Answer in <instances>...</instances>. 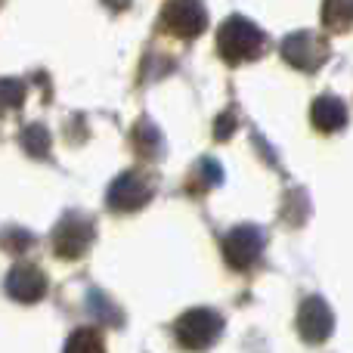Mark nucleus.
Here are the masks:
<instances>
[{
	"label": "nucleus",
	"instance_id": "obj_1",
	"mask_svg": "<svg viewBox=\"0 0 353 353\" xmlns=\"http://www.w3.org/2000/svg\"><path fill=\"white\" fill-rule=\"evenodd\" d=\"M267 47V37L254 22L242 16H230L217 28V53L226 65H242V62H254Z\"/></svg>",
	"mask_w": 353,
	"mask_h": 353
},
{
	"label": "nucleus",
	"instance_id": "obj_2",
	"mask_svg": "<svg viewBox=\"0 0 353 353\" xmlns=\"http://www.w3.org/2000/svg\"><path fill=\"white\" fill-rule=\"evenodd\" d=\"M159 28L180 41H192L208 28V12L199 0H168L161 6Z\"/></svg>",
	"mask_w": 353,
	"mask_h": 353
},
{
	"label": "nucleus",
	"instance_id": "obj_3",
	"mask_svg": "<svg viewBox=\"0 0 353 353\" xmlns=\"http://www.w3.org/2000/svg\"><path fill=\"white\" fill-rule=\"evenodd\" d=\"M223 332V319L217 316L214 310H186L174 325V335L180 341V347L186 350H205L217 341V335Z\"/></svg>",
	"mask_w": 353,
	"mask_h": 353
},
{
	"label": "nucleus",
	"instance_id": "obj_4",
	"mask_svg": "<svg viewBox=\"0 0 353 353\" xmlns=\"http://www.w3.org/2000/svg\"><path fill=\"white\" fill-rule=\"evenodd\" d=\"M93 242V220L84 214H65L53 230V251L62 261H78Z\"/></svg>",
	"mask_w": 353,
	"mask_h": 353
},
{
	"label": "nucleus",
	"instance_id": "obj_5",
	"mask_svg": "<svg viewBox=\"0 0 353 353\" xmlns=\"http://www.w3.org/2000/svg\"><path fill=\"white\" fill-rule=\"evenodd\" d=\"M282 59L298 72H316L329 59V43L313 31H294L282 41Z\"/></svg>",
	"mask_w": 353,
	"mask_h": 353
},
{
	"label": "nucleus",
	"instance_id": "obj_6",
	"mask_svg": "<svg viewBox=\"0 0 353 353\" xmlns=\"http://www.w3.org/2000/svg\"><path fill=\"white\" fill-rule=\"evenodd\" d=\"M149 199H152V183L143 174L128 171L109 186V199L105 201H109V208L118 214H134V211H140L143 205H149Z\"/></svg>",
	"mask_w": 353,
	"mask_h": 353
},
{
	"label": "nucleus",
	"instance_id": "obj_7",
	"mask_svg": "<svg viewBox=\"0 0 353 353\" xmlns=\"http://www.w3.org/2000/svg\"><path fill=\"white\" fill-rule=\"evenodd\" d=\"M263 251V232L257 226H236L223 239V257L232 270H248Z\"/></svg>",
	"mask_w": 353,
	"mask_h": 353
},
{
	"label": "nucleus",
	"instance_id": "obj_8",
	"mask_svg": "<svg viewBox=\"0 0 353 353\" xmlns=\"http://www.w3.org/2000/svg\"><path fill=\"white\" fill-rule=\"evenodd\" d=\"M6 294L12 301H22V304H34L47 294V276L34 263H16L6 276Z\"/></svg>",
	"mask_w": 353,
	"mask_h": 353
},
{
	"label": "nucleus",
	"instance_id": "obj_9",
	"mask_svg": "<svg viewBox=\"0 0 353 353\" xmlns=\"http://www.w3.org/2000/svg\"><path fill=\"white\" fill-rule=\"evenodd\" d=\"M298 329H301V335H304L307 341H323V338H329V332H332L329 307H325L319 298L304 301L301 316H298Z\"/></svg>",
	"mask_w": 353,
	"mask_h": 353
},
{
	"label": "nucleus",
	"instance_id": "obj_10",
	"mask_svg": "<svg viewBox=\"0 0 353 353\" xmlns=\"http://www.w3.org/2000/svg\"><path fill=\"white\" fill-rule=\"evenodd\" d=\"M313 118V128L323 130V134H335L347 124V105L341 103L338 97H319L310 109Z\"/></svg>",
	"mask_w": 353,
	"mask_h": 353
},
{
	"label": "nucleus",
	"instance_id": "obj_11",
	"mask_svg": "<svg viewBox=\"0 0 353 353\" xmlns=\"http://www.w3.org/2000/svg\"><path fill=\"white\" fill-rule=\"evenodd\" d=\"M161 134H159V128H155L149 118H140L137 121V128H134V149L140 152V159H146V161H155L161 155Z\"/></svg>",
	"mask_w": 353,
	"mask_h": 353
},
{
	"label": "nucleus",
	"instance_id": "obj_12",
	"mask_svg": "<svg viewBox=\"0 0 353 353\" xmlns=\"http://www.w3.org/2000/svg\"><path fill=\"white\" fill-rule=\"evenodd\" d=\"M223 180V171H220V165L214 159H201L199 165L192 168V176L186 180V189L189 192H195V195H201V192H208L211 186H217V183Z\"/></svg>",
	"mask_w": 353,
	"mask_h": 353
},
{
	"label": "nucleus",
	"instance_id": "obj_13",
	"mask_svg": "<svg viewBox=\"0 0 353 353\" xmlns=\"http://www.w3.org/2000/svg\"><path fill=\"white\" fill-rule=\"evenodd\" d=\"M323 25L329 31H347L353 25V0H325Z\"/></svg>",
	"mask_w": 353,
	"mask_h": 353
},
{
	"label": "nucleus",
	"instance_id": "obj_14",
	"mask_svg": "<svg viewBox=\"0 0 353 353\" xmlns=\"http://www.w3.org/2000/svg\"><path fill=\"white\" fill-rule=\"evenodd\" d=\"M87 310H90V316H97L99 323H105V325H121V310H118L103 292H97V288L87 292Z\"/></svg>",
	"mask_w": 353,
	"mask_h": 353
},
{
	"label": "nucleus",
	"instance_id": "obj_15",
	"mask_svg": "<svg viewBox=\"0 0 353 353\" xmlns=\"http://www.w3.org/2000/svg\"><path fill=\"white\" fill-rule=\"evenodd\" d=\"M19 143H22V149L31 159H47L50 155V134L41 124H28V128L22 130V137H19Z\"/></svg>",
	"mask_w": 353,
	"mask_h": 353
},
{
	"label": "nucleus",
	"instance_id": "obj_16",
	"mask_svg": "<svg viewBox=\"0 0 353 353\" xmlns=\"http://www.w3.org/2000/svg\"><path fill=\"white\" fill-rule=\"evenodd\" d=\"M62 353H105V344L97 329H78V332H72V338L65 341V350Z\"/></svg>",
	"mask_w": 353,
	"mask_h": 353
},
{
	"label": "nucleus",
	"instance_id": "obj_17",
	"mask_svg": "<svg viewBox=\"0 0 353 353\" xmlns=\"http://www.w3.org/2000/svg\"><path fill=\"white\" fill-rule=\"evenodd\" d=\"M25 103V84L19 78H0V115Z\"/></svg>",
	"mask_w": 353,
	"mask_h": 353
},
{
	"label": "nucleus",
	"instance_id": "obj_18",
	"mask_svg": "<svg viewBox=\"0 0 353 353\" xmlns=\"http://www.w3.org/2000/svg\"><path fill=\"white\" fill-rule=\"evenodd\" d=\"M31 242H34V236L19 230V226H10V230L0 232V248H6V251H25V248H31Z\"/></svg>",
	"mask_w": 353,
	"mask_h": 353
},
{
	"label": "nucleus",
	"instance_id": "obj_19",
	"mask_svg": "<svg viewBox=\"0 0 353 353\" xmlns=\"http://www.w3.org/2000/svg\"><path fill=\"white\" fill-rule=\"evenodd\" d=\"M230 130H232V115H223L217 121V130H214V134H217L220 140H226V137H230Z\"/></svg>",
	"mask_w": 353,
	"mask_h": 353
},
{
	"label": "nucleus",
	"instance_id": "obj_20",
	"mask_svg": "<svg viewBox=\"0 0 353 353\" xmlns=\"http://www.w3.org/2000/svg\"><path fill=\"white\" fill-rule=\"evenodd\" d=\"M105 6H112V10H128L130 0H105Z\"/></svg>",
	"mask_w": 353,
	"mask_h": 353
}]
</instances>
